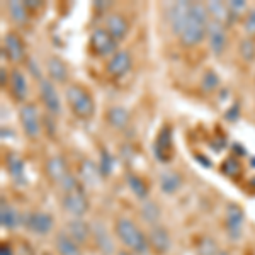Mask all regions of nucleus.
Segmentation results:
<instances>
[{
  "instance_id": "1",
  "label": "nucleus",
  "mask_w": 255,
  "mask_h": 255,
  "mask_svg": "<svg viewBox=\"0 0 255 255\" xmlns=\"http://www.w3.org/2000/svg\"><path fill=\"white\" fill-rule=\"evenodd\" d=\"M211 17H209L208 7L204 3L192 2L191 5V15L179 36V41L184 48H194L199 46L208 36V24Z\"/></svg>"
},
{
  "instance_id": "2",
  "label": "nucleus",
  "mask_w": 255,
  "mask_h": 255,
  "mask_svg": "<svg viewBox=\"0 0 255 255\" xmlns=\"http://www.w3.org/2000/svg\"><path fill=\"white\" fill-rule=\"evenodd\" d=\"M114 233H116V238L125 245L128 252L143 255L150 250L146 233H143L141 228L129 218H118L116 225H114Z\"/></svg>"
},
{
  "instance_id": "3",
  "label": "nucleus",
  "mask_w": 255,
  "mask_h": 255,
  "mask_svg": "<svg viewBox=\"0 0 255 255\" xmlns=\"http://www.w3.org/2000/svg\"><path fill=\"white\" fill-rule=\"evenodd\" d=\"M65 99L73 116L87 121L96 113V102H94L92 94L89 92L84 85L80 84H70L65 89Z\"/></svg>"
},
{
  "instance_id": "4",
  "label": "nucleus",
  "mask_w": 255,
  "mask_h": 255,
  "mask_svg": "<svg viewBox=\"0 0 255 255\" xmlns=\"http://www.w3.org/2000/svg\"><path fill=\"white\" fill-rule=\"evenodd\" d=\"M44 172H46L48 179L51 180L55 186H58L63 192L73 191V189H79V180L72 175L68 162L61 155H55V157L46 160V165H44Z\"/></svg>"
},
{
  "instance_id": "5",
  "label": "nucleus",
  "mask_w": 255,
  "mask_h": 255,
  "mask_svg": "<svg viewBox=\"0 0 255 255\" xmlns=\"http://www.w3.org/2000/svg\"><path fill=\"white\" fill-rule=\"evenodd\" d=\"M22 225L31 235L48 237L55 230V218L44 211H31L22 218Z\"/></svg>"
},
{
  "instance_id": "6",
  "label": "nucleus",
  "mask_w": 255,
  "mask_h": 255,
  "mask_svg": "<svg viewBox=\"0 0 255 255\" xmlns=\"http://www.w3.org/2000/svg\"><path fill=\"white\" fill-rule=\"evenodd\" d=\"M19 121L22 131L29 139H38L41 134V116L38 106L32 102H26L19 109Z\"/></svg>"
},
{
  "instance_id": "7",
  "label": "nucleus",
  "mask_w": 255,
  "mask_h": 255,
  "mask_svg": "<svg viewBox=\"0 0 255 255\" xmlns=\"http://www.w3.org/2000/svg\"><path fill=\"white\" fill-rule=\"evenodd\" d=\"M90 51L96 56H113L118 51V41L111 36V32L106 27H97L92 31L89 39Z\"/></svg>"
},
{
  "instance_id": "8",
  "label": "nucleus",
  "mask_w": 255,
  "mask_h": 255,
  "mask_svg": "<svg viewBox=\"0 0 255 255\" xmlns=\"http://www.w3.org/2000/svg\"><path fill=\"white\" fill-rule=\"evenodd\" d=\"M61 206H63V209L72 218H84L85 213L89 211L90 203H89V197L85 196V192L82 191V187H79V189H73V191L63 192Z\"/></svg>"
},
{
  "instance_id": "9",
  "label": "nucleus",
  "mask_w": 255,
  "mask_h": 255,
  "mask_svg": "<svg viewBox=\"0 0 255 255\" xmlns=\"http://www.w3.org/2000/svg\"><path fill=\"white\" fill-rule=\"evenodd\" d=\"M39 99L49 116H53V118L60 116L61 114V97L58 94V89H56L55 82H51L49 79H43L39 82Z\"/></svg>"
},
{
  "instance_id": "10",
  "label": "nucleus",
  "mask_w": 255,
  "mask_h": 255,
  "mask_svg": "<svg viewBox=\"0 0 255 255\" xmlns=\"http://www.w3.org/2000/svg\"><path fill=\"white\" fill-rule=\"evenodd\" d=\"M131 68H133V56L128 49H118L106 65V72L113 79H123L131 72Z\"/></svg>"
},
{
  "instance_id": "11",
  "label": "nucleus",
  "mask_w": 255,
  "mask_h": 255,
  "mask_svg": "<svg viewBox=\"0 0 255 255\" xmlns=\"http://www.w3.org/2000/svg\"><path fill=\"white\" fill-rule=\"evenodd\" d=\"M244 225H245V215L242 211V208L237 206V204H230L226 208V215H225V226L230 240L233 242L240 240L242 235H244Z\"/></svg>"
},
{
  "instance_id": "12",
  "label": "nucleus",
  "mask_w": 255,
  "mask_h": 255,
  "mask_svg": "<svg viewBox=\"0 0 255 255\" xmlns=\"http://www.w3.org/2000/svg\"><path fill=\"white\" fill-rule=\"evenodd\" d=\"M146 237H148V247H150V250L155 255H165L172 249V238L165 226L162 225L151 226L150 232L146 233Z\"/></svg>"
},
{
  "instance_id": "13",
  "label": "nucleus",
  "mask_w": 255,
  "mask_h": 255,
  "mask_svg": "<svg viewBox=\"0 0 255 255\" xmlns=\"http://www.w3.org/2000/svg\"><path fill=\"white\" fill-rule=\"evenodd\" d=\"M153 153H155V157L163 163L172 160V155H174V139H172L170 125L160 128L157 139H155V143H153Z\"/></svg>"
},
{
  "instance_id": "14",
  "label": "nucleus",
  "mask_w": 255,
  "mask_h": 255,
  "mask_svg": "<svg viewBox=\"0 0 255 255\" xmlns=\"http://www.w3.org/2000/svg\"><path fill=\"white\" fill-rule=\"evenodd\" d=\"M191 5L192 2H175L174 5H170V10H168V24H170V29L177 38L180 36L184 27H186L189 15H191Z\"/></svg>"
},
{
  "instance_id": "15",
  "label": "nucleus",
  "mask_w": 255,
  "mask_h": 255,
  "mask_svg": "<svg viewBox=\"0 0 255 255\" xmlns=\"http://www.w3.org/2000/svg\"><path fill=\"white\" fill-rule=\"evenodd\" d=\"M3 53L14 65H19L24 60H27L26 46H24V41L17 32H7L3 36Z\"/></svg>"
},
{
  "instance_id": "16",
  "label": "nucleus",
  "mask_w": 255,
  "mask_h": 255,
  "mask_svg": "<svg viewBox=\"0 0 255 255\" xmlns=\"http://www.w3.org/2000/svg\"><path fill=\"white\" fill-rule=\"evenodd\" d=\"M208 44L209 49L215 53L216 56H221L226 48V43H228V38H226V31H225V24L216 22V20H209L208 24Z\"/></svg>"
},
{
  "instance_id": "17",
  "label": "nucleus",
  "mask_w": 255,
  "mask_h": 255,
  "mask_svg": "<svg viewBox=\"0 0 255 255\" xmlns=\"http://www.w3.org/2000/svg\"><path fill=\"white\" fill-rule=\"evenodd\" d=\"M46 73H48L49 80L55 82V84H67L70 79L67 63L56 55H51L46 60Z\"/></svg>"
},
{
  "instance_id": "18",
  "label": "nucleus",
  "mask_w": 255,
  "mask_h": 255,
  "mask_svg": "<svg viewBox=\"0 0 255 255\" xmlns=\"http://www.w3.org/2000/svg\"><path fill=\"white\" fill-rule=\"evenodd\" d=\"M104 27L111 32V36H113L118 43L125 39L128 36V32H129V22H128V19L123 14H119V12H113V14H109L108 17H106Z\"/></svg>"
},
{
  "instance_id": "19",
  "label": "nucleus",
  "mask_w": 255,
  "mask_h": 255,
  "mask_svg": "<svg viewBox=\"0 0 255 255\" xmlns=\"http://www.w3.org/2000/svg\"><path fill=\"white\" fill-rule=\"evenodd\" d=\"M5 165L9 170L10 179L14 180L17 186H26L27 184V175H26V165H24V160L19 157L17 153L10 151L5 157Z\"/></svg>"
},
{
  "instance_id": "20",
  "label": "nucleus",
  "mask_w": 255,
  "mask_h": 255,
  "mask_svg": "<svg viewBox=\"0 0 255 255\" xmlns=\"http://www.w3.org/2000/svg\"><path fill=\"white\" fill-rule=\"evenodd\" d=\"M65 232H67L75 242L84 245L85 242L92 237V225H89L87 221L82 220V218H73V220H70L67 223V230H65Z\"/></svg>"
},
{
  "instance_id": "21",
  "label": "nucleus",
  "mask_w": 255,
  "mask_h": 255,
  "mask_svg": "<svg viewBox=\"0 0 255 255\" xmlns=\"http://www.w3.org/2000/svg\"><path fill=\"white\" fill-rule=\"evenodd\" d=\"M9 87L14 99L17 102H24L27 99V92H29V87H27V79L22 73V70L14 68L10 72V80H9Z\"/></svg>"
},
{
  "instance_id": "22",
  "label": "nucleus",
  "mask_w": 255,
  "mask_h": 255,
  "mask_svg": "<svg viewBox=\"0 0 255 255\" xmlns=\"http://www.w3.org/2000/svg\"><path fill=\"white\" fill-rule=\"evenodd\" d=\"M55 250L58 255H84L82 245L75 242L67 232H60L55 237Z\"/></svg>"
},
{
  "instance_id": "23",
  "label": "nucleus",
  "mask_w": 255,
  "mask_h": 255,
  "mask_svg": "<svg viewBox=\"0 0 255 255\" xmlns=\"http://www.w3.org/2000/svg\"><path fill=\"white\" fill-rule=\"evenodd\" d=\"M106 121L111 128L118 131H123L129 126V121H131V116H129V111L123 106H113V108L108 109L106 113Z\"/></svg>"
},
{
  "instance_id": "24",
  "label": "nucleus",
  "mask_w": 255,
  "mask_h": 255,
  "mask_svg": "<svg viewBox=\"0 0 255 255\" xmlns=\"http://www.w3.org/2000/svg\"><path fill=\"white\" fill-rule=\"evenodd\" d=\"M158 186L163 194H175V192L182 187V175L175 170H170V168L163 170L162 174H160Z\"/></svg>"
},
{
  "instance_id": "25",
  "label": "nucleus",
  "mask_w": 255,
  "mask_h": 255,
  "mask_svg": "<svg viewBox=\"0 0 255 255\" xmlns=\"http://www.w3.org/2000/svg\"><path fill=\"white\" fill-rule=\"evenodd\" d=\"M92 237H94V242H96L97 249L101 250L102 254L106 255H111L114 254V244H113V238L108 233L104 225L101 223H96L92 225Z\"/></svg>"
},
{
  "instance_id": "26",
  "label": "nucleus",
  "mask_w": 255,
  "mask_h": 255,
  "mask_svg": "<svg viewBox=\"0 0 255 255\" xmlns=\"http://www.w3.org/2000/svg\"><path fill=\"white\" fill-rule=\"evenodd\" d=\"M22 218L19 215V211L14 206H10L9 203L2 201V208H0V225L5 230H15L22 223Z\"/></svg>"
},
{
  "instance_id": "27",
  "label": "nucleus",
  "mask_w": 255,
  "mask_h": 255,
  "mask_svg": "<svg viewBox=\"0 0 255 255\" xmlns=\"http://www.w3.org/2000/svg\"><path fill=\"white\" fill-rule=\"evenodd\" d=\"M7 12H9L10 20L17 24V26H24L29 20V10L26 9L24 2H19V0L7 2Z\"/></svg>"
},
{
  "instance_id": "28",
  "label": "nucleus",
  "mask_w": 255,
  "mask_h": 255,
  "mask_svg": "<svg viewBox=\"0 0 255 255\" xmlns=\"http://www.w3.org/2000/svg\"><path fill=\"white\" fill-rule=\"evenodd\" d=\"M126 184L129 187V191L133 192L134 197H138L139 201H146L148 197V184L143 180V177H139L136 174H128L126 175Z\"/></svg>"
},
{
  "instance_id": "29",
  "label": "nucleus",
  "mask_w": 255,
  "mask_h": 255,
  "mask_svg": "<svg viewBox=\"0 0 255 255\" xmlns=\"http://www.w3.org/2000/svg\"><path fill=\"white\" fill-rule=\"evenodd\" d=\"M208 7V12H209V17L211 20H216V22H226L230 17V9H228V3H223V2H209L206 3Z\"/></svg>"
},
{
  "instance_id": "30",
  "label": "nucleus",
  "mask_w": 255,
  "mask_h": 255,
  "mask_svg": "<svg viewBox=\"0 0 255 255\" xmlns=\"http://www.w3.org/2000/svg\"><path fill=\"white\" fill-rule=\"evenodd\" d=\"M139 213H141V218L146 221L148 225L155 226L158 225V220H160V208L158 204H155L153 201H143L141 204V209H139Z\"/></svg>"
},
{
  "instance_id": "31",
  "label": "nucleus",
  "mask_w": 255,
  "mask_h": 255,
  "mask_svg": "<svg viewBox=\"0 0 255 255\" xmlns=\"http://www.w3.org/2000/svg\"><path fill=\"white\" fill-rule=\"evenodd\" d=\"M114 163H116V160H114L113 153H111L109 150H106V148H102L101 150V158H99V172H101V177H109L113 174L114 170Z\"/></svg>"
},
{
  "instance_id": "32",
  "label": "nucleus",
  "mask_w": 255,
  "mask_h": 255,
  "mask_svg": "<svg viewBox=\"0 0 255 255\" xmlns=\"http://www.w3.org/2000/svg\"><path fill=\"white\" fill-rule=\"evenodd\" d=\"M80 175L85 182L89 184H96L97 182V177H101V172H99V167L90 160H84L80 165Z\"/></svg>"
},
{
  "instance_id": "33",
  "label": "nucleus",
  "mask_w": 255,
  "mask_h": 255,
  "mask_svg": "<svg viewBox=\"0 0 255 255\" xmlns=\"http://www.w3.org/2000/svg\"><path fill=\"white\" fill-rule=\"evenodd\" d=\"M220 84H221L220 77H218V73L213 68H208L206 72H204L203 79H201V89H203L204 92H215V90L220 87Z\"/></svg>"
},
{
  "instance_id": "34",
  "label": "nucleus",
  "mask_w": 255,
  "mask_h": 255,
  "mask_svg": "<svg viewBox=\"0 0 255 255\" xmlns=\"http://www.w3.org/2000/svg\"><path fill=\"white\" fill-rule=\"evenodd\" d=\"M221 172H223L226 177H237V175H240V172H242L240 160H238L237 157L225 158L223 163H221Z\"/></svg>"
},
{
  "instance_id": "35",
  "label": "nucleus",
  "mask_w": 255,
  "mask_h": 255,
  "mask_svg": "<svg viewBox=\"0 0 255 255\" xmlns=\"http://www.w3.org/2000/svg\"><path fill=\"white\" fill-rule=\"evenodd\" d=\"M240 56L245 61H254L255 60V44L252 39H244L240 43Z\"/></svg>"
},
{
  "instance_id": "36",
  "label": "nucleus",
  "mask_w": 255,
  "mask_h": 255,
  "mask_svg": "<svg viewBox=\"0 0 255 255\" xmlns=\"http://www.w3.org/2000/svg\"><path fill=\"white\" fill-rule=\"evenodd\" d=\"M197 252H199V255H216L220 250L216 249V244L211 238H204V240H201L199 247H197Z\"/></svg>"
},
{
  "instance_id": "37",
  "label": "nucleus",
  "mask_w": 255,
  "mask_h": 255,
  "mask_svg": "<svg viewBox=\"0 0 255 255\" xmlns=\"http://www.w3.org/2000/svg\"><path fill=\"white\" fill-rule=\"evenodd\" d=\"M244 29L249 36H255V7L247 12L245 19H244Z\"/></svg>"
},
{
  "instance_id": "38",
  "label": "nucleus",
  "mask_w": 255,
  "mask_h": 255,
  "mask_svg": "<svg viewBox=\"0 0 255 255\" xmlns=\"http://www.w3.org/2000/svg\"><path fill=\"white\" fill-rule=\"evenodd\" d=\"M26 65H27V68H29V73L32 77H34L36 80L41 82L44 79L43 77V73H41V70H39V65H38V61L36 60H32V58H27L26 60Z\"/></svg>"
},
{
  "instance_id": "39",
  "label": "nucleus",
  "mask_w": 255,
  "mask_h": 255,
  "mask_svg": "<svg viewBox=\"0 0 255 255\" xmlns=\"http://www.w3.org/2000/svg\"><path fill=\"white\" fill-rule=\"evenodd\" d=\"M225 119H228V121H232V123H235L237 119H240V104H238V102L232 104L225 111Z\"/></svg>"
},
{
  "instance_id": "40",
  "label": "nucleus",
  "mask_w": 255,
  "mask_h": 255,
  "mask_svg": "<svg viewBox=\"0 0 255 255\" xmlns=\"http://www.w3.org/2000/svg\"><path fill=\"white\" fill-rule=\"evenodd\" d=\"M228 9L230 14H240V12H244L247 9V2L245 0H230Z\"/></svg>"
},
{
  "instance_id": "41",
  "label": "nucleus",
  "mask_w": 255,
  "mask_h": 255,
  "mask_svg": "<svg viewBox=\"0 0 255 255\" xmlns=\"http://www.w3.org/2000/svg\"><path fill=\"white\" fill-rule=\"evenodd\" d=\"M24 5H26V9L29 10V14L32 10H39L41 7H43V2H39V0H24Z\"/></svg>"
},
{
  "instance_id": "42",
  "label": "nucleus",
  "mask_w": 255,
  "mask_h": 255,
  "mask_svg": "<svg viewBox=\"0 0 255 255\" xmlns=\"http://www.w3.org/2000/svg\"><path fill=\"white\" fill-rule=\"evenodd\" d=\"M9 80H10V73H7L5 68H0V82H2V87L9 85Z\"/></svg>"
},
{
  "instance_id": "43",
  "label": "nucleus",
  "mask_w": 255,
  "mask_h": 255,
  "mask_svg": "<svg viewBox=\"0 0 255 255\" xmlns=\"http://www.w3.org/2000/svg\"><path fill=\"white\" fill-rule=\"evenodd\" d=\"M233 153L235 155H238V157H245L247 155V150L242 145H238V143H235V145H233Z\"/></svg>"
},
{
  "instance_id": "44",
  "label": "nucleus",
  "mask_w": 255,
  "mask_h": 255,
  "mask_svg": "<svg viewBox=\"0 0 255 255\" xmlns=\"http://www.w3.org/2000/svg\"><path fill=\"white\" fill-rule=\"evenodd\" d=\"M0 255H14L12 247L9 244H2V247H0Z\"/></svg>"
},
{
  "instance_id": "45",
  "label": "nucleus",
  "mask_w": 255,
  "mask_h": 255,
  "mask_svg": "<svg viewBox=\"0 0 255 255\" xmlns=\"http://www.w3.org/2000/svg\"><path fill=\"white\" fill-rule=\"evenodd\" d=\"M194 158H196V160H199V162L203 163V167H206V168L213 167V162H209V160H208L206 157H203V155H194Z\"/></svg>"
},
{
  "instance_id": "46",
  "label": "nucleus",
  "mask_w": 255,
  "mask_h": 255,
  "mask_svg": "<svg viewBox=\"0 0 255 255\" xmlns=\"http://www.w3.org/2000/svg\"><path fill=\"white\" fill-rule=\"evenodd\" d=\"M118 255H134V254L128 252V250H121V252H118Z\"/></svg>"
},
{
  "instance_id": "47",
  "label": "nucleus",
  "mask_w": 255,
  "mask_h": 255,
  "mask_svg": "<svg viewBox=\"0 0 255 255\" xmlns=\"http://www.w3.org/2000/svg\"><path fill=\"white\" fill-rule=\"evenodd\" d=\"M250 167L255 168V157H250Z\"/></svg>"
},
{
  "instance_id": "48",
  "label": "nucleus",
  "mask_w": 255,
  "mask_h": 255,
  "mask_svg": "<svg viewBox=\"0 0 255 255\" xmlns=\"http://www.w3.org/2000/svg\"><path fill=\"white\" fill-rule=\"evenodd\" d=\"M216 255H230V254L228 252H218Z\"/></svg>"
}]
</instances>
